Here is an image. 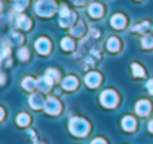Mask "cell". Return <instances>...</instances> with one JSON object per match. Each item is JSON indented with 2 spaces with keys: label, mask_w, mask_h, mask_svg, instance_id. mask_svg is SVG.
<instances>
[{
  "label": "cell",
  "mask_w": 153,
  "mask_h": 144,
  "mask_svg": "<svg viewBox=\"0 0 153 144\" xmlns=\"http://www.w3.org/2000/svg\"><path fill=\"white\" fill-rule=\"evenodd\" d=\"M89 129H90V126L84 119L75 117V119H71V122H69V131L76 137H84L89 132Z\"/></svg>",
  "instance_id": "obj_1"
},
{
  "label": "cell",
  "mask_w": 153,
  "mask_h": 144,
  "mask_svg": "<svg viewBox=\"0 0 153 144\" xmlns=\"http://www.w3.org/2000/svg\"><path fill=\"white\" fill-rule=\"evenodd\" d=\"M35 11L41 17H51L56 12L54 0H38L35 5Z\"/></svg>",
  "instance_id": "obj_2"
},
{
  "label": "cell",
  "mask_w": 153,
  "mask_h": 144,
  "mask_svg": "<svg viewBox=\"0 0 153 144\" xmlns=\"http://www.w3.org/2000/svg\"><path fill=\"white\" fill-rule=\"evenodd\" d=\"M119 102V96L113 90H104L101 95V104L107 108H114Z\"/></svg>",
  "instance_id": "obj_3"
},
{
  "label": "cell",
  "mask_w": 153,
  "mask_h": 144,
  "mask_svg": "<svg viewBox=\"0 0 153 144\" xmlns=\"http://www.w3.org/2000/svg\"><path fill=\"white\" fill-rule=\"evenodd\" d=\"M75 21V14L72 11H69L66 6H62L60 8V15H59V23L62 27H69L72 26Z\"/></svg>",
  "instance_id": "obj_4"
},
{
  "label": "cell",
  "mask_w": 153,
  "mask_h": 144,
  "mask_svg": "<svg viewBox=\"0 0 153 144\" xmlns=\"http://www.w3.org/2000/svg\"><path fill=\"white\" fill-rule=\"evenodd\" d=\"M44 108H45V111H47L48 114H51V116H54V114H59V113H60V110H62V107H60V102H59L56 98H48V99L45 101V105H44Z\"/></svg>",
  "instance_id": "obj_5"
},
{
  "label": "cell",
  "mask_w": 153,
  "mask_h": 144,
  "mask_svg": "<svg viewBox=\"0 0 153 144\" xmlns=\"http://www.w3.org/2000/svg\"><path fill=\"white\" fill-rule=\"evenodd\" d=\"M35 48L39 54H48L50 50H51V42L47 38H39L35 44Z\"/></svg>",
  "instance_id": "obj_6"
},
{
  "label": "cell",
  "mask_w": 153,
  "mask_h": 144,
  "mask_svg": "<svg viewBox=\"0 0 153 144\" xmlns=\"http://www.w3.org/2000/svg\"><path fill=\"white\" fill-rule=\"evenodd\" d=\"M150 110H152V105H150V102L146 101V99L138 101L137 105H135V111H137L138 116H147V114L150 113Z\"/></svg>",
  "instance_id": "obj_7"
},
{
  "label": "cell",
  "mask_w": 153,
  "mask_h": 144,
  "mask_svg": "<svg viewBox=\"0 0 153 144\" xmlns=\"http://www.w3.org/2000/svg\"><path fill=\"white\" fill-rule=\"evenodd\" d=\"M86 84L89 87H98L101 84V75L98 72H90L86 75Z\"/></svg>",
  "instance_id": "obj_8"
},
{
  "label": "cell",
  "mask_w": 153,
  "mask_h": 144,
  "mask_svg": "<svg viewBox=\"0 0 153 144\" xmlns=\"http://www.w3.org/2000/svg\"><path fill=\"white\" fill-rule=\"evenodd\" d=\"M53 83H54V81H53L48 75H45V77H42V78H39V80H38V89H39L41 92L47 93V92L51 89Z\"/></svg>",
  "instance_id": "obj_9"
},
{
  "label": "cell",
  "mask_w": 153,
  "mask_h": 144,
  "mask_svg": "<svg viewBox=\"0 0 153 144\" xmlns=\"http://www.w3.org/2000/svg\"><path fill=\"white\" fill-rule=\"evenodd\" d=\"M76 86H78V80L75 77H66L62 81V87L65 90H74V89H76Z\"/></svg>",
  "instance_id": "obj_10"
},
{
  "label": "cell",
  "mask_w": 153,
  "mask_h": 144,
  "mask_svg": "<svg viewBox=\"0 0 153 144\" xmlns=\"http://www.w3.org/2000/svg\"><path fill=\"white\" fill-rule=\"evenodd\" d=\"M111 26H113L114 29H123V27L126 26V18H125L123 15H120V14H116V15H113V18H111Z\"/></svg>",
  "instance_id": "obj_11"
},
{
  "label": "cell",
  "mask_w": 153,
  "mask_h": 144,
  "mask_svg": "<svg viewBox=\"0 0 153 144\" xmlns=\"http://www.w3.org/2000/svg\"><path fill=\"white\" fill-rule=\"evenodd\" d=\"M29 102H30V107L35 108V110H39V108H42L45 105V101L42 99L41 95H32L30 99H29Z\"/></svg>",
  "instance_id": "obj_12"
},
{
  "label": "cell",
  "mask_w": 153,
  "mask_h": 144,
  "mask_svg": "<svg viewBox=\"0 0 153 144\" xmlns=\"http://www.w3.org/2000/svg\"><path fill=\"white\" fill-rule=\"evenodd\" d=\"M89 14H90V17H93V18L102 17V14H104L102 5H99V3H92L90 8H89Z\"/></svg>",
  "instance_id": "obj_13"
},
{
  "label": "cell",
  "mask_w": 153,
  "mask_h": 144,
  "mask_svg": "<svg viewBox=\"0 0 153 144\" xmlns=\"http://www.w3.org/2000/svg\"><path fill=\"white\" fill-rule=\"evenodd\" d=\"M15 23H17V26H18L20 29H23V30H29V29L32 27V21H30L27 17H24V15H18L17 20H15Z\"/></svg>",
  "instance_id": "obj_14"
},
{
  "label": "cell",
  "mask_w": 153,
  "mask_h": 144,
  "mask_svg": "<svg viewBox=\"0 0 153 144\" xmlns=\"http://www.w3.org/2000/svg\"><path fill=\"white\" fill-rule=\"evenodd\" d=\"M135 126H137V122H135V119L131 117V116H128V117H125V119L122 120V128H123L125 131H128V132L134 131Z\"/></svg>",
  "instance_id": "obj_15"
},
{
  "label": "cell",
  "mask_w": 153,
  "mask_h": 144,
  "mask_svg": "<svg viewBox=\"0 0 153 144\" xmlns=\"http://www.w3.org/2000/svg\"><path fill=\"white\" fill-rule=\"evenodd\" d=\"M23 87H24L26 90L32 92V90H35V89L38 87V81H36L35 78H32V77H27V78L23 80Z\"/></svg>",
  "instance_id": "obj_16"
},
{
  "label": "cell",
  "mask_w": 153,
  "mask_h": 144,
  "mask_svg": "<svg viewBox=\"0 0 153 144\" xmlns=\"http://www.w3.org/2000/svg\"><path fill=\"white\" fill-rule=\"evenodd\" d=\"M107 48H108V51H113V53L119 51V48H120V41H119L117 38H110L108 42H107Z\"/></svg>",
  "instance_id": "obj_17"
},
{
  "label": "cell",
  "mask_w": 153,
  "mask_h": 144,
  "mask_svg": "<svg viewBox=\"0 0 153 144\" xmlns=\"http://www.w3.org/2000/svg\"><path fill=\"white\" fill-rule=\"evenodd\" d=\"M62 48H63L65 51H72V50H74V41H72L71 38H63V41H62Z\"/></svg>",
  "instance_id": "obj_18"
},
{
  "label": "cell",
  "mask_w": 153,
  "mask_h": 144,
  "mask_svg": "<svg viewBox=\"0 0 153 144\" xmlns=\"http://www.w3.org/2000/svg\"><path fill=\"white\" fill-rule=\"evenodd\" d=\"M17 123H18L20 126H27V125L30 123V117H29L26 113H21V114L17 117Z\"/></svg>",
  "instance_id": "obj_19"
},
{
  "label": "cell",
  "mask_w": 153,
  "mask_h": 144,
  "mask_svg": "<svg viewBox=\"0 0 153 144\" xmlns=\"http://www.w3.org/2000/svg\"><path fill=\"white\" fill-rule=\"evenodd\" d=\"M29 5V0H15V5H14V9L15 11H24Z\"/></svg>",
  "instance_id": "obj_20"
},
{
  "label": "cell",
  "mask_w": 153,
  "mask_h": 144,
  "mask_svg": "<svg viewBox=\"0 0 153 144\" xmlns=\"http://www.w3.org/2000/svg\"><path fill=\"white\" fill-rule=\"evenodd\" d=\"M84 30H86V27H84V23H80V24L76 26V27H74V29L71 30V33H72L74 36H83Z\"/></svg>",
  "instance_id": "obj_21"
},
{
  "label": "cell",
  "mask_w": 153,
  "mask_h": 144,
  "mask_svg": "<svg viewBox=\"0 0 153 144\" xmlns=\"http://www.w3.org/2000/svg\"><path fill=\"white\" fill-rule=\"evenodd\" d=\"M132 72H134V75H135L137 78L144 77V69H143L138 63H132Z\"/></svg>",
  "instance_id": "obj_22"
},
{
  "label": "cell",
  "mask_w": 153,
  "mask_h": 144,
  "mask_svg": "<svg viewBox=\"0 0 153 144\" xmlns=\"http://www.w3.org/2000/svg\"><path fill=\"white\" fill-rule=\"evenodd\" d=\"M149 23L147 21H144V23H141V24H138V26H134V27H131V30L132 32H138V33H144L147 29H149Z\"/></svg>",
  "instance_id": "obj_23"
},
{
  "label": "cell",
  "mask_w": 153,
  "mask_h": 144,
  "mask_svg": "<svg viewBox=\"0 0 153 144\" xmlns=\"http://www.w3.org/2000/svg\"><path fill=\"white\" fill-rule=\"evenodd\" d=\"M141 45H143V48H146V50L152 48V47H153V38H152L150 35H146V36L143 38V41H141Z\"/></svg>",
  "instance_id": "obj_24"
},
{
  "label": "cell",
  "mask_w": 153,
  "mask_h": 144,
  "mask_svg": "<svg viewBox=\"0 0 153 144\" xmlns=\"http://www.w3.org/2000/svg\"><path fill=\"white\" fill-rule=\"evenodd\" d=\"M45 75H48L54 83H57V81H60V74L56 71V69H48L47 72H45Z\"/></svg>",
  "instance_id": "obj_25"
},
{
  "label": "cell",
  "mask_w": 153,
  "mask_h": 144,
  "mask_svg": "<svg viewBox=\"0 0 153 144\" xmlns=\"http://www.w3.org/2000/svg\"><path fill=\"white\" fill-rule=\"evenodd\" d=\"M18 59L20 60H27L29 59V50L27 48H20L18 50Z\"/></svg>",
  "instance_id": "obj_26"
},
{
  "label": "cell",
  "mask_w": 153,
  "mask_h": 144,
  "mask_svg": "<svg viewBox=\"0 0 153 144\" xmlns=\"http://www.w3.org/2000/svg\"><path fill=\"white\" fill-rule=\"evenodd\" d=\"M146 87H147V90H149V93H150V95H153V78L147 81V84H146Z\"/></svg>",
  "instance_id": "obj_27"
},
{
  "label": "cell",
  "mask_w": 153,
  "mask_h": 144,
  "mask_svg": "<svg viewBox=\"0 0 153 144\" xmlns=\"http://www.w3.org/2000/svg\"><path fill=\"white\" fill-rule=\"evenodd\" d=\"M8 54H9V47L5 44V45H3V53H2V57H3V59H6V57H8Z\"/></svg>",
  "instance_id": "obj_28"
},
{
  "label": "cell",
  "mask_w": 153,
  "mask_h": 144,
  "mask_svg": "<svg viewBox=\"0 0 153 144\" xmlns=\"http://www.w3.org/2000/svg\"><path fill=\"white\" fill-rule=\"evenodd\" d=\"M92 144H107V143H105V140H102V138H96V140L92 141Z\"/></svg>",
  "instance_id": "obj_29"
},
{
  "label": "cell",
  "mask_w": 153,
  "mask_h": 144,
  "mask_svg": "<svg viewBox=\"0 0 153 144\" xmlns=\"http://www.w3.org/2000/svg\"><path fill=\"white\" fill-rule=\"evenodd\" d=\"M74 3H75V5H84L86 0H74Z\"/></svg>",
  "instance_id": "obj_30"
},
{
  "label": "cell",
  "mask_w": 153,
  "mask_h": 144,
  "mask_svg": "<svg viewBox=\"0 0 153 144\" xmlns=\"http://www.w3.org/2000/svg\"><path fill=\"white\" fill-rule=\"evenodd\" d=\"M149 131H150V132L153 134V120H152V122L149 123Z\"/></svg>",
  "instance_id": "obj_31"
}]
</instances>
